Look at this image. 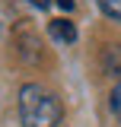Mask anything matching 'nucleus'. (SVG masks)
<instances>
[{
  "label": "nucleus",
  "instance_id": "nucleus-1",
  "mask_svg": "<svg viewBox=\"0 0 121 127\" xmlns=\"http://www.w3.org/2000/svg\"><path fill=\"white\" fill-rule=\"evenodd\" d=\"M64 118V105L51 89L38 83H26L19 89V124L22 127H58Z\"/></svg>",
  "mask_w": 121,
  "mask_h": 127
},
{
  "label": "nucleus",
  "instance_id": "nucleus-2",
  "mask_svg": "<svg viewBox=\"0 0 121 127\" xmlns=\"http://www.w3.org/2000/svg\"><path fill=\"white\" fill-rule=\"evenodd\" d=\"M48 32H51L54 41H64V45H73L76 41V26L70 19H54V22L48 26Z\"/></svg>",
  "mask_w": 121,
  "mask_h": 127
},
{
  "label": "nucleus",
  "instance_id": "nucleus-3",
  "mask_svg": "<svg viewBox=\"0 0 121 127\" xmlns=\"http://www.w3.org/2000/svg\"><path fill=\"white\" fill-rule=\"evenodd\" d=\"M96 6H99V10H102L108 19L121 22V0H96Z\"/></svg>",
  "mask_w": 121,
  "mask_h": 127
},
{
  "label": "nucleus",
  "instance_id": "nucleus-4",
  "mask_svg": "<svg viewBox=\"0 0 121 127\" xmlns=\"http://www.w3.org/2000/svg\"><path fill=\"white\" fill-rule=\"evenodd\" d=\"M112 114L121 121V79L115 83V89H112Z\"/></svg>",
  "mask_w": 121,
  "mask_h": 127
},
{
  "label": "nucleus",
  "instance_id": "nucleus-5",
  "mask_svg": "<svg viewBox=\"0 0 121 127\" xmlns=\"http://www.w3.org/2000/svg\"><path fill=\"white\" fill-rule=\"evenodd\" d=\"M32 6H38V10H48V6H51V0H29Z\"/></svg>",
  "mask_w": 121,
  "mask_h": 127
},
{
  "label": "nucleus",
  "instance_id": "nucleus-6",
  "mask_svg": "<svg viewBox=\"0 0 121 127\" xmlns=\"http://www.w3.org/2000/svg\"><path fill=\"white\" fill-rule=\"evenodd\" d=\"M54 3H58L60 10H73V0H54Z\"/></svg>",
  "mask_w": 121,
  "mask_h": 127
}]
</instances>
